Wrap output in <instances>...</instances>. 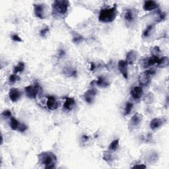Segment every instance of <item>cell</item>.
<instances>
[{"mask_svg": "<svg viewBox=\"0 0 169 169\" xmlns=\"http://www.w3.org/2000/svg\"><path fill=\"white\" fill-rule=\"evenodd\" d=\"M117 5H114L110 8L101 9L98 15V20L101 23H111L117 16Z\"/></svg>", "mask_w": 169, "mask_h": 169, "instance_id": "1", "label": "cell"}, {"mask_svg": "<svg viewBox=\"0 0 169 169\" xmlns=\"http://www.w3.org/2000/svg\"><path fill=\"white\" fill-rule=\"evenodd\" d=\"M41 164L44 166L45 168H54L56 162V157L51 152H43L38 155Z\"/></svg>", "mask_w": 169, "mask_h": 169, "instance_id": "2", "label": "cell"}, {"mask_svg": "<svg viewBox=\"0 0 169 169\" xmlns=\"http://www.w3.org/2000/svg\"><path fill=\"white\" fill-rule=\"evenodd\" d=\"M69 2L66 0H56L52 4V13L54 15H64L68 12Z\"/></svg>", "mask_w": 169, "mask_h": 169, "instance_id": "3", "label": "cell"}, {"mask_svg": "<svg viewBox=\"0 0 169 169\" xmlns=\"http://www.w3.org/2000/svg\"><path fill=\"white\" fill-rule=\"evenodd\" d=\"M41 88L38 84H35L32 85H29L25 88V91L26 96L29 98L34 99L37 97L39 91Z\"/></svg>", "mask_w": 169, "mask_h": 169, "instance_id": "4", "label": "cell"}, {"mask_svg": "<svg viewBox=\"0 0 169 169\" xmlns=\"http://www.w3.org/2000/svg\"><path fill=\"white\" fill-rule=\"evenodd\" d=\"M159 57H156V56H153L149 58H144L141 59L140 60V65H141L142 68L147 69L148 68L153 66L155 64H157V63L158 61Z\"/></svg>", "mask_w": 169, "mask_h": 169, "instance_id": "5", "label": "cell"}, {"mask_svg": "<svg viewBox=\"0 0 169 169\" xmlns=\"http://www.w3.org/2000/svg\"><path fill=\"white\" fill-rule=\"evenodd\" d=\"M143 121V116L140 113H135L130 119L129 122V126L132 129L137 128L140 126Z\"/></svg>", "mask_w": 169, "mask_h": 169, "instance_id": "6", "label": "cell"}, {"mask_svg": "<svg viewBox=\"0 0 169 169\" xmlns=\"http://www.w3.org/2000/svg\"><path fill=\"white\" fill-rule=\"evenodd\" d=\"M46 5L44 3H38V4L34 5V12L36 17L40 19L45 18V13H46Z\"/></svg>", "mask_w": 169, "mask_h": 169, "instance_id": "7", "label": "cell"}, {"mask_svg": "<svg viewBox=\"0 0 169 169\" xmlns=\"http://www.w3.org/2000/svg\"><path fill=\"white\" fill-rule=\"evenodd\" d=\"M97 94V90L95 89H89L85 92L83 95L85 101L89 104H91L94 102L96 95Z\"/></svg>", "mask_w": 169, "mask_h": 169, "instance_id": "8", "label": "cell"}, {"mask_svg": "<svg viewBox=\"0 0 169 169\" xmlns=\"http://www.w3.org/2000/svg\"><path fill=\"white\" fill-rule=\"evenodd\" d=\"M136 11L133 9H128L125 10L124 13V19L128 23H131L135 21L136 18Z\"/></svg>", "mask_w": 169, "mask_h": 169, "instance_id": "9", "label": "cell"}, {"mask_svg": "<svg viewBox=\"0 0 169 169\" xmlns=\"http://www.w3.org/2000/svg\"><path fill=\"white\" fill-rule=\"evenodd\" d=\"M128 64L124 60H120L118 64V69L120 72L123 75V77L125 79H128Z\"/></svg>", "mask_w": 169, "mask_h": 169, "instance_id": "10", "label": "cell"}, {"mask_svg": "<svg viewBox=\"0 0 169 169\" xmlns=\"http://www.w3.org/2000/svg\"><path fill=\"white\" fill-rule=\"evenodd\" d=\"M21 94V91L17 88H12L9 92V97L12 102H17L19 100Z\"/></svg>", "mask_w": 169, "mask_h": 169, "instance_id": "11", "label": "cell"}, {"mask_svg": "<svg viewBox=\"0 0 169 169\" xmlns=\"http://www.w3.org/2000/svg\"><path fill=\"white\" fill-rule=\"evenodd\" d=\"M46 106L50 110H54L58 108L59 104L54 97L49 96L48 97L47 102H46Z\"/></svg>", "mask_w": 169, "mask_h": 169, "instance_id": "12", "label": "cell"}, {"mask_svg": "<svg viewBox=\"0 0 169 169\" xmlns=\"http://www.w3.org/2000/svg\"><path fill=\"white\" fill-rule=\"evenodd\" d=\"M143 89L141 87H139V86H136V87H134L131 89L130 92L131 97H133V98H134L135 100H139V99H140L142 97V95H143Z\"/></svg>", "mask_w": 169, "mask_h": 169, "instance_id": "13", "label": "cell"}, {"mask_svg": "<svg viewBox=\"0 0 169 169\" xmlns=\"http://www.w3.org/2000/svg\"><path fill=\"white\" fill-rule=\"evenodd\" d=\"M137 57V52L132 50H130L129 52H128V54L126 55V59H125V62L128 64H134L135 62L136 61Z\"/></svg>", "mask_w": 169, "mask_h": 169, "instance_id": "14", "label": "cell"}, {"mask_svg": "<svg viewBox=\"0 0 169 169\" xmlns=\"http://www.w3.org/2000/svg\"><path fill=\"white\" fill-rule=\"evenodd\" d=\"M158 7V3L155 1H145L143 4V9L146 11H153L157 9Z\"/></svg>", "mask_w": 169, "mask_h": 169, "instance_id": "15", "label": "cell"}, {"mask_svg": "<svg viewBox=\"0 0 169 169\" xmlns=\"http://www.w3.org/2000/svg\"><path fill=\"white\" fill-rule=\"evenodd\" d=\"M75 104V101L74 98L71 97H67L64 104V109L65 111H70Z\"/></svg>", "mask_w": 169, "mask_h": 169, "instance_id": "16", "label": "cell"}, {"mask_svg": "<svg viewBox=\"0 0 169 169\" xmlns=\"http://www.w3.org/2000/svg\"><path fill=\"white\" fill-rule=\"evenodd\" d=\"M163 124V120L160 118H155L150 122V128L152 130H157Z\"/></svg>", "mask_w": 169, "mask_h": 169, "instance_id": "17", "label": "cell"}, {"mask_svg": "<svg viewBox=\"0 0 169 169\" xmlns=\"http://www.w3.org/2000/svg\"><path fill=\"white\" fill-rule=\"evenodd\" d=\"M139 81H140L141 85L146 86L151 81V75L147 74L146 72H144L139 77Z\"/></svg>", "mask_w": 169, "mask_h": 169, "instance_id": "18", "label": "cell"}, {"mask_svg": "<svg viewBox=\"0 0 169 169\" xmlns=\"http://www.w3.org/2000/svg\"><path fill=\"white\" fill-rule=\"evenodd\" d=\"M158 160V155L155 151H151L146 156V161L150 164L155 163Z\"/></svg>", "mask_w": 169, "mask_h": 169, "instance_id": "19", "label": "cell"}, {"mask_svg": "<svg viewBox=\"0 0 169 169\" xmlns=\"http://www.w3.org/2000/svg\"><path fill=\"white\" fill-rule=\"evenodd\" d=\"M63 73L64 74L67 76V77H75L77 74V72L76 71V69L71 67H65L63 69Z\"/></svg>", "mask_w": 169, "mask_h": 169, "instance_id": "20", "label": "cell"}, {"mask_svg": "<svg viewBox=\"0 0 169 169\" xmlns=\"http://www.w3.org/2000/svg\"><path fill=\"white\" fill-rule=\"evenodd\" d=\"M169 64V59L167 56H165V57H163L158 59V61L157 63V67L160 68H167Z\"/></svg>", "mask_w": 169, "mask_h": 169, "instance_id": "21", "label": "cell"}, {"mask_svg": "<svg viewBox=\"0 0 169 169\" xmlns=\"http://www.w3.org/2000/svg\"><path fill=\"white\" fill-rule=\"evenodd\" d=\"M95 82L98 86H99V87H107V86L109 85V83L107 81V79L105 77H102V76L99 77L97 79V81H96Z\"/></svg>", "mask_w": 169, "mask_h": 169, "instance_id": "22", "label": "cell"}, {"mask_svg": "<svg viewBox=\"0 0 169 169\" xmlns=\"http://www.w3.org/2000/svg\"><path fill=\"white\" fill-rule=\"evenodd\" d=\"M21 125V124L19 123V121L16 118L11 117V121H10V127L13 130H19V128Z\"/></svg>", "mask_w": 169, "mask_h": 169, "instance_id": "23", "label": "cell"}, {"mask_svg": "<svg viewBox=\"0 0 169 169\" xmlns=\"http://www.w3.org/2000/svg\"><path fill=\"white\" fill-rule=\"evenodd\" d=\"M153 25H148L146 29H145L143 32V34H142V36H143V38H147L151 34L152 31H153Z\"/></svg>", "mask_w": 169, "mask_h": 169, "instance_id": "24", "label": "cell"}, {"mask_svg": "<svg viewBox=\"0 0 169 169\" xmlns=\"http://www.w3.org/2000/svg\"><path fill=\"white\" fill-rule=\"evenodd\" d=\"M25 67V65L24 62H19V64L14 68V69H13V72H14L15 74H17V73L23 72V71H24Z\"/></svg>", "mask_w": 169, "mask_h": 169, "instance_id": "25", "label": "cell"}, {"mask_svg": "<svg viewBox=\"0 0 169 169\" xmlns=\"http://www.w3.org/2000/svg\"><path fill=\"white\" fill-rule=\"evenodd\" d=\"M119 147V140H115L112 141V143L110 144L108 147L109 151H114L117 150Z\"/></svg>", "mask_w": 169, "mask_h": 169, "instance_id": "26", "label": "cell"}, {"mask_svg": "<svg viewBox=\"0 0 169 169\" xmlns=\"http://www.w3.org/2000/svg\"><path fill=\"white\" fill-rule=\"evenodd\" d=\"M134 107V104L133 103H131L130 102H128L126 104H125V109H124V115L127 116L129 115L132 110Z\"/></svg>", "mask_w": 169, "mask_h": 169, "instance_id": "27", "label": "cell"}, {"mask_svg": "<svg viewBox=\"0 0 169 169\" xmlns=\"http://www.w3.org/2000/svg\"><path fill=\"white\" fill-rule=\"evenodd\" d=\"M154 101V95L151 92L147 94L144 97V102L146 104H151Z\"/></svg>", "mask_w": 169, "mask_h": 169, "instance_id": "28", "label": "cell"}, {"mask_svg": "<svg viewBox=\"0 0 169 169\" xmlns=\"http://www.w3.org/2000/svg\"><path fill=\"white\" fill-rule=\"evenodd\" d=\"M161 49L158 46H155L151 49V54L153 56H156V57H159L161 54Z\"/></svg>", "mask_w": 169, "mask_h": 169, "instance_id": "29", "label": "cell"}, {"mask_svg": "<svg viewBox=\"0 0 169 169\" xmlns=\"http://www.w3.org/2000/svg\"><path fill=\"white\" fill-rule=\"evenodd\" d=\"M103 159L107 162L112 161L113 159V157L110 151H106L103 155Z\"/></svg>", "mask_w": 169, "mask_h": 169, "instance_id": "30", "label": "cell"}, {"mask_svg": "<svg viewBox=\"0 0 169 169\" xmlns=\"http://www.w3.org/2000/svg\"><path fill=\"white\" fill-rule=\"evenodd\" d=\"M83 40V37L78 34H76L74 36V37H73V42H74V43H76V44H79V43L81 42Z\"/></svg>", "mask_w": 169, "mask_h": 169, "instance_id": "31", "label": "cell"}, {"mask_svg": "<svg viewBox=\"0 0 169 169\" xmlns=\"http://www.w3.org/2000/svg\"><path fill=\"white\" fill-rule=\"evenodd\" d=\"M20 77H19L18 75H17V74H12L9 76V81L10 83H15V82L17 81L18 80H19Z\"/></svg>", "mask_w": 169, "mask_h": 169, "instance_id": "32", "label": "cell"}, {"mask_svg": "<svg viewBox=\"0 0 169 169\" xmlns=\"http://www.w3.org/2000/svg\"><path fill=\"white\" fill-rule=\"evenodd\" d=\"M12 116L11 112L9 110H6L3 111L2 113V117L3 119H7Z\"/></svg>", "mask_w": 169, "mask_h": 169, "instance_id": "33", "label": "cell"}, {"mask_svg": "<svg viewBox=\"0 0 169 169\" xmlns=\"http://www.w3.org/2000/svg\"><path fill=\"white\" fill-rule=\"evenodd\" d=\"M49 31V28L48 27H45L44 29H42L41 31H40V35H41V36L42 37H44L46 35H47V33Z\"/></svg>", "mask_w": 169, "mask_h": 169, "instance_id": "34", "label": "cell"}, {"mask_svg": "<svg viewBox=\"0 0 169 169\" xmlns=\"http://www.w3.org/2000/svg\"><path fill=\"white\" fill-rule=\"evenodd\" d=\"M11 39L15 42H22V39L19 37L17 35H11Z\"/></svg>", "mask_w": 169, "mask_h": 169, "instance_id": "35", "label": "cell"}, {"mask_svg": "<svg viewBox=\"0 0 169 169\" xmlns=\"http://www.w3.org/2000/svg\"><path fill=\"white\" fill-rule=\"evenodd\" d=\"M26 130H27V126L24 124H21V125H20L18 131H19L20 132H24Z\"/></svg>", "mask_w": 169, "mask_h": 169, "instance_id": "36", "label": "cell"}, {"mask_svg": "<svg viewBox=\"0 0 169 169\" xmlns=\"http://www.w3.org/2000/svg\"><path fill=\"white\" fill-rule=\"evenodd\" d=\"M145 72H146L147 74H149V75L151 76V75H155V73H156V70H155V69L151 68V69H149L148 70L145 71Z\"/></svg>", "mask_w": 169, "mask_h": 169, "instance_id": "37", "label": "cell"}, {"mask_svg": "<svg viewBox=\"0 0 169 169\" xmlns=\"http://www.w3.org/2000/svg\"><path fill=\"white\" fill-rule=\"evenodd\" d=\"M133 168H146V166L143 164H137V165H135V166H134Z\"/></svg>", "mask_w": 169, "mask_h": 169, "instance_id": "38", "label": "cell"}, {"mask_svg": "<svg viewBox=\"0 0 169 169\" xmlns=\"http://www.w3.org/2000/svg\"><path fill=\"white\" fill-rule=\"evenodd\" d=\"M59 56H60V57H62V56H64L65 55V51L63 50H60L59 51Z\"/></svg>", "mask_w": 169, "mask_h": 169, "instance_id": "39", "label": "cell"}, {"mask_svg": "<svg viewBox=\"0 0 169 169\" xmlns=\"http://www.w3.org/2000/svg\"><path fill=\"white\" fill-rule=\"evenodd\" d=\"M82 139L84 141H87L89 140V137L87 136V135H83V136L82 137Z\"/></svg>", "mask_w": 169, "mask_h": 169, "instance_id": "40", "label": "cell"}, {"mask_svg": "<svg viewBox=\"0 0 169 169\" xmlns=\"http://www.w3.org/2000/svg\"><path fill=\"white\" fill-rule=\"evenodd\" d=\"M95 69V65L94 64V63H91V70H94Z\"/></svg>", "mask_w": 169, "mask_h": 169, "instance_id": "41", "label": "cell"}]
</instances>
